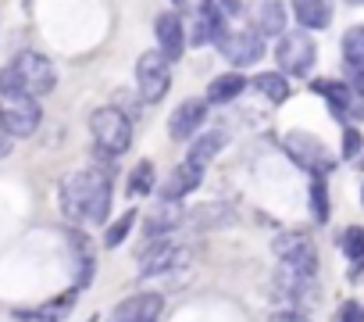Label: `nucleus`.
<instances>
[{
    "mask_svg": "<svg viewBox=\"0 0 364 322\" xmlns=\"http://www.w3.org/2000/svg\"><path fill=\"white\" fill-rule=\"evenodd\" d=\"M136 219H139V212H136V208H129V212H122L114 222H107V229H104V247H122V244L129 240V233H132Z\"/></svg>",
    "mask_w": 364,
    "mask_h": 322,
    "instance_id": "25",
    "label": "nucleus"
},
{
    "mask_svg": "<svg viewBox=\"0 0 364 322\" xmlns=\"http://www.w3.org/2000/svg\"><path fill=\"white\" fill-rule=\"evenodd\" d=\"M40 122H43L40 100L0 76V133H8L11 140H29L36 136Z\"/></svg>",
    "mask_w": 364,
    "mask_h": 322,
    "instance_id": "2",
    "label": "nucleus"
},
{
    "mask_svg": "<svg viewBox=\"0 0 364 322\" xmlns=\"http://www.w3.org/2000/svg\"><path fill=\"white\" fill-rule=\"evenodd\" d=\"M171 4H186V0H171Z\"/></svg>",
    "mask_w": 364,
    "mask_h": 322,
    "instance_id": "35",
    "label": "nucleus"
},
{
    "mask_svg": "<svg viewBox=\"0 0 364 322\" xmlns=\"http://www.w3.org/2000/svg\"><path fill=\"white\" fill-rule=\"evenodd\" d=\"M68 251H72V261H75V286L82 290V286H90V279H93V269H97V258H93V244H90V237L79 229V226H72L68 229Z\"/></svg>",
    "mask_w": 364,
    "mask_h": 322,
    "instance_id": "17",
    "label": "nucleus"
},
{
    "mask_svg": "<svg viewBox=\"0 0 364 322\" xmlns=\"http://www.w3.org/2000/svg\"><path fill=\"white\" fill-rule=\"evenodd\" d=\"M200 183H204V169H200V165H193V161H178V165L168 172V183H164L157 194H161V201L178 204L182 197H190Z\"/></svg>",
    "mask_w": 364,
    "mask_h": 322,
    "instance_id": "14",
    "label": "nucleus"
},
{
    "mask_svg": "<svg viewBox=\"0 0 364 322\" xmlns=\"http://www.w3.org/2000/svg\"><path fill=\"white\" fill-rule=\"evenodd\" d=\"M346 4H353V8H360V4H364V0H346Z\"/></svg>",
    "mask_w": 364,
    "mask_h": 322,
    "instance_id": "34",
    "label": "nucleus"
},
{
    "mask_svg": "<svg viewBox=\"0 0 364 322\" xmlns=\"http://www.w3.org/2000/svg\"><path fill=\"white\" fill-rule=\"evenodd\" d=\"M143 322H157V318H143Z\"/></svg>",
    "mask_w": 364,
    "mask_h": 322,
    "instance_id": "37",
    "label": "nucleus"
},
{
    "mask_svg": "<svg viewBox=\"0 0 364 322\" xmlns=\"http://www.w3.org/2000/svg\"><path fill=\"white\" fill-rule=\"evenodd\" d=\"M129 197H146L157 190V172H154V161H139V165H132L129 172Z\"/></svg>",
    "mask_w": 364,
    "mask_h": 322,
    "instance_id": "24",
    "label": "nucleus"
},
{
    "mask_svg": "<svg viewBox=\"0 0 364 322\" xmlns=\"http://www.w3.org/2000/svg\"><path fill=\"white\" fill-rule=\"evenodd\" d=\"M247 22L261 36H282L286 33V4L282 0H250Z\"/></svg>",
    "mask_w": 364,
    "mask_h": 322,
    "instance_id": "12",
    "label": "nucleus"
},
{
    "mask_svg": "<svg viewBox=\"0 0 364 322\" xmlns=\"http://www.w3.org/2000/svg\"><path fill=\"white\" fill-rule=\"evenodd\" d=\"M318 61V43L311 40L307 29H296V33H282L279 43H275V65L282 76H311Z\"/></svg>",
    "mask_w": 364,
    "mask_h": 322,
    "instance_id": "6",
    "label": "nucleus"
},
{
    "mask_svg": "<svg viewBox=\"0 0 364 322\" xmlns=\"http://www.w3.org/2000/svg\"><path fill=\"white\" fill-rule=\"evenodd\" d=\"M360 204H364V190H360Z\"/></svg>",
    "mask_w": 364,
    "mask_h": 322,
    "instance_id": "36",
    "label": "nucleus"
},
{
    "mask_svg": "<svg viewBox=\"0 0 364 322\" xmlns=\"http://www.w3.org/2000/svg\"><path fill=\"white\" fill-rule=\"evenodd\" d=\"M339 251L350 261V279H360L364 276V229L360 226H346L339 233Z\"/></svg>",
    "mask_w": 364,
    "mask_h": 322,
    "instance_id": "20",
    "label": "nucleus"
},
{
    "mask_svg": "<svg viewBox=\"0 0 364 322\" xmlns=\"http://www.w3.org/2000/svg\"><path fill=\"white\" fill-rule=\"evenodd\" d=\"M282 150L296 161L307 176H328L336 169V154L311 133H286L282 136Z\"/></svg>",
    "mask_w": 364,
    "mask_h": 322,
    "instance_id": "5",
    "label": "nucleus"
},
{
    "mask_svg": "<svg viewBox=\"0 0 364 322\" xmlns=\"http://www.w3.org/2000/svg\"><path fill=\"white\" fill-rule=\"evenodd\" d=\"M208 97H190V100H182L175 111H171V118H168V136L175 140V143H193L197 136H200V129H204V122H208Z\"/></svg>",
    "mask_w": 364,
    "mask_h": 322,
    "instance_id": "11",
    "label": "nucleus"
},
{
    "mask_svg": "<svg viewBox=\"0 0 364 322\" xmlns=\"http://www.w3.org/2000/svg\"><path fill=\"white\" fill-rule=\"evenodd\" d=\"M15 318H18V322H58L54 315H47V311H40V308H33V311H15Z\"/></svg>",
    "mask_w": 364,
    "mask_h": 322,
    "instance_id": "32",
    "label": "nucleus"
},
{
    "mask_svg": "<svg viewBox=\"0 0 364 322\" xmlns=\"http://www.w3.org/2000/svg\"><path fill=\"white\" fill-rule=\"evenodd\" d=\"M154 36H157V51H161L168 61H178L182 51H186V43H190L186 29H182V19H178L175 11L157 15V22H154Z\"/></svg>",
    "mask_w": 364,
    "mask_h": 322,
    "instance_id": "13",
    "label": "nucleus"
},
{
    "mask_svg": "<svg viewBox=\"0 0 364 322\" xmlns=\"http://www.w3.org/2000/svg\"><path fill=\"white\" fill-rule=\"evenodd\" d=\"M225 147V133H218V129H211V133H200L193 143H190V150H186V161H193V165H200V169H208L211 161L218 157V150Z\"/></svg>",
    "mask_w": 364,
    "mask_h": 322,
    "instance_id": "21",
    "label": "nucleus"
},
{
    "mask_svg": "<svg viewBox=\"0 0 364 322\" xmlns=\"http://www.w3.org/2000/svg\"><path fill=\"white\" fill-rule=\"evenodd\" d=\"M343 61L346 65H364V26H350L343 33Z\"/></svg>",
    "mask_w": 364,
    "mask_h": 322,
    "instance_id": "26",
    "label": "nucleus"
},
{
    "mask_svg": "<svg viewBox=\"0 0 364 322\" xmlns=\"http://www.w3.org/2000/svg\"><path fill=\"white\" fill-rule=\"evenodd\" d=\"M360 143H364V140H360L357 125H343V150H339V157H346V161L357 157V154H360Z\"/></svg>",
    "mask_w": 364,
    "mask_h": 322,
    "instance_id": "28",
    "label": "nucleus"
},
{
    "mask_svg": "<svg viewBox=\"0 0 364 322\" xmlns=\"http://www.w3.org/2000/svg\"><path fill=\"white\" fill-rule=\"evenodd\" d=\"M161 311H164L161 294H132L114 304L107 322H143V318H161Z\"/></svg>",
    "mask_w": 364,
    "mask_h": 322,
    "instance_id": "15",
    "label": "nucleus"
},
{
    "mask_svg": "<svg viewBox=\"0 0 364 322\" xmlns=\"http://www.w3.org/2000/svg\"><path fill=\"white\" fill-rule=\"evenodd\" d=\"M289 11H293L296 26L307 33H321L332 26V0H293Z\"/></svg>",
    "mask_w": 364,
    "mask_h": 322,
    "instance_id": "16",
    "label": "nucleus"
},
{
    "mask_svg": "<svg viewBox=\"0 0 364 322\" xmlns=\"http://www.w3.org/2000/svg\"><path fill=\"white\" fill-rule=\"evenodd\" d=\"M136 261H139V276H161V272H171V269L186 265L190 251L171 237H157V240H146L136 251Z\"/></svg>",
    "mask_w": 364,
    "mask_h": 322,
    "instance_id": "8",
    "label": "nucleus"
},
{
    "mask_svg": "<svg viewBox=\"0 0 364 322\" xmlns=\"http://www.w3.org/2000/svg\"><path fill=\"white\" fill-rule=\"evenodd\" d=\"M250 86V79L243 76V72H222V76H215L211 83H208V104H232L243 90Z\"/></svg>",
    "mask_w": 364,
    "mask_h": 322,
    "instance_id": "19",
    "label": "nucleus"
},
{
    "mask_svg": "<svg viewBox=\"0 0 364 322\" xmlns=\"http://www.w3.org/2000/svg\"><path fill=\"white\" fill-rule=\"evenodd\" d=\"M307 201H311V215H314V222L325 226V222H328V212H332L325 176H311V183H307Z\"/></svg>",
    "mask_w": 364,
    "mask_h": 322,
    "instance_id": "23",
    "label": "nucleus"
},
{
    "mask_svg": "<svg viewBox=\"0 0 364 322\" xmlns=\"http://www.w3.org/2000/svg\"><path fill=\"white\" fill-rule=\"evenodd\" d=\"M343 83L357 93V97H364V65H346V76H343Z\"/></svg>",
    "mask_w": 364,
    "mask_h": 322,
    "instance_id": "30",
    "label": "nucleus"
},
{
    "mask_svg": "<svg viewBox=\"0 0 364 322\" xmlns=\"http://www.w3.org/2000/svg\"><path fill=\"white\" fill-rule=\"evenodd\" d=\"M204 8L211 11V15H218V19H240V15H247V4L243 0H204Z\"/></svg>",
    "mask_w": 364,
    "mask_h": 322,
    "instance_id": "27",
    "label": "nucleus"
},
{
    "mask_svg": "<svg viewBox=\"0 0 364 322\" xmlns=\"http://www.w3.org/2000/svg\"><path fill=\"white\" fill-rule=\"evenodd\" d=\"M215 47H218V54H222L229 65H236V68H250V65H257V61L268 54L264 36L254 33L250 26H247V29H225Z\"/></svg>",
    "mask_w": 364,
    "mask_h": 322,
    "instance_id": "9",
    "label": "nucleus"
},
{
    "mask_svg": "<svg viewBox=\"0 0 364 322\" xmlns=\"http://www.w3.org/2000/svg\"><path fill=\"white\" fill-rule=\"evenodd\" d=\"M0 76H4L8 83H15L18 90L33 93L36 100L47 97V93L58 86V72H54L50 58L40 54V51H22V54H15V61L0 72Z\"/></svg>",
    "mask_w": 364,
    "mask_h": 322,
    "instance_id": "4",
    "label": "nucleus"
},
{
    "mask_svg": "<svg viewBox=\"0 0 364 322\" xmlns=\"http://www.w3.org/2000/svg\"><path fill=\"white\" fill-rule=\"evenodd\" d=\"M268 322H311V318L304 311H296V308H282V311H272Z\"/></svg>",
    "mask_w": 364,
    "mask_h": 322,
    "instance_id": "31",
    "label": "nucleus"
},
{
    "mask_svg": "<svg viewBox=\"0 0 364 322\" xmlns=\"http://www.w3.org/2000/svg\"><path fill=\"white\" fill-rule=\"evenodd\" d=\"M250 86H254L264 100H272V104H286V100H289V79H286L282 72H261V76L250 79Z\"/></svg>",
    "mask_w": 364,
    "mask_h": 322,
    "instance_id": "22",
    "label": "nucleus"
},
{
    "mask_svg": "<svg viewBox=\"0 0 364 322\" xmlns=\"http://www.w3.org/2000/svg\"><path fill=\"white\" fill-rule=\"evenodd\" d=\"M332 322H364V304L360 301H343L332 315Z\"/></svg>",
    "mask_w": 364,
    "mask_h": 322,
    "instance_id": "29",
    "label": "nucleus"
},
{
    "mask_svg": "<svg viewBox=\"0 0 364 322\" xmlns=\"http://www.w3.org/2000/svg\"><path fill=\"white\" fill-rule=\"evenodd\" d=\"M58 204L61 215L72 226H107L111 219V204H114V187H111V165L97 161V165L75 169L72 176L61 180L58 190Z\"/></svg>",
    "mask_w": 364,
    "mask_h": 322,
    "instance_id": "1",
    "label": "nucleus"
},
{
    "mask_svg": "<svg viewBox=\"0 0 364 322\" xmlns=\"http://www.w3.org/2000/svg\"><path fill=\"white\" fill-rule=\"evenodd\" d=\"M178 226H186V212H182L178 204H171V201H161L150 215H146V222H143V229H146V240H157V237H171Z\"/></svg>",
    "mask_w": 364,
    "mask_h": 322,
    "instance_id": "18",
    "label": "nucleus"
},
{
    "mask_svg": "<svg viewBox=\"0 0 364 322\" xmlns=\"http://www.w3.org/2000/svg\"><path fill=\"white\" fill-rule=\"evenodd\" d=\"M11 147H15V140H11L8 133H0V157H8V154H11Z\"/></svg>",
    "mask_w": 364,
    "mask_h": 322,
    "instance_id": "33",
    "label": "nucleus"
},
{
    "mask_svg": "<svg viewBox=\"0 0 364 322\" xmlns=\"http://www.w3.org/2000/svg\"><path fill=\"white\" fill-rule=\"evenodd\" d=\"M136 90L146 104H157L168 97L171 90V61L154 47V51H143L139 61H136Z\"/></svg>",
    "mask_w": 364,
    "mask_h": 322,
    "instance_id": "7",
    "label": "nucleus"
},
{
    "mask_svg": "<svg viewBox=\"0 0 364 322\" xmlns=\"http://www.w3.org/2000/svg\"><path fill=\"white\" fill-rule=\"evenodd\" d=\"M272 251H275L279 265H286V269H293V272L314 279V272H318V247H314L311 237H304V233H286V237H279V240L272 244Z\"/></svg>",
    "mask_w": 364,
    "mask_h": 322,
    "instance_id": "10",
    "label": "nucleus"
},
{
    "mask_svg": "<svg viewBox=\"0 0 364 322\" xmlns=\"http://www.w3.org/2000/svg\"><path fill=\"white\" fill-rule=\"evenodd\" d=\"M90 136L100 161H114L132 147V118L118 104H104L90 115Z\"/></svg>",
    "mask_w": 364,
    "mask_h": 322,
    "instance_id": "3",
    "label": "nucleus"
}]
</instances>
